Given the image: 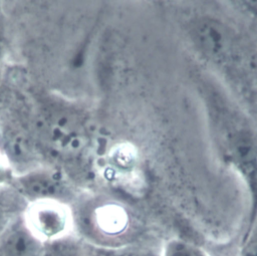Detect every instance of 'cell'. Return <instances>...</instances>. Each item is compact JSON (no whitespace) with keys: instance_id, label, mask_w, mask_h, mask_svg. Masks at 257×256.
Here are the masks:
<instances>
[{"instance_id":"cell-1","label":"cell","mask_w":257,"mask_h":256,"mask_svg":"<svg viewBox=\"0 0 257 256\" xmlns=\"http://www.w3.org/2000/svg\"><path fill=\"white\" fill-rule=\"evenodd\" d=\"M198 91L218 153L246 187L249 198L248 229L257 218V127L216 81L203 78Z\"/></svg>"},{"instance_id":"cell-6","label":"cell","mask_w":257,"mask_h":256,"mask_svg":"<svg viewBox=\"0 0 257 256\" xmlns=\"http://www.w3.org/2000/svg\"><path fill=\"white\" fill-rule=\"evenodd\" d=\"M86 256H162V246L153 243L121 246L86 243Z\"/></svg>"},{"instance_id":"cell-3","label":"cell","mask_w":257,"mask_h":256,"mask_svg":"<svg viewBox=\"0 0 257 256\" xmlns=\"http://www.w3.org/2000/svg\"><path fill=\"white\" fill-rule=\"evenodd\" d=\"M22 220L30 232L42 243L71 234L73 212L67 203L60 201H37L28 203Z\"/></svg>"},{"instance_id":"cell-8","label":"cell","mask_w":257,"mask_h":256,"mask_svg":"<svg viewBox=\"0 0 257 256\" xmlns=\"http://www.w3.org/2000/svg\"><path fill=\"white\" fill-rule=\"evenodd\" d=\"M162 256H209L199 246L180 239H172L162 246Z\"/></svg>"},{"instance_id":"cell-9","label":"cell","mask_w":257,"mask_h":256,"mask_svg":"<svg viewBox=\"0 0 257 256\" xmlns=\"http://www.w3.org/2000/svg\"><path fill=\"white\" fill-rule=\"evenodd\" d=\"M21 205L17 198L0 195V236L21 216Z\"/></svg>"},{"instance_id":"cell-7","label":"cell","mask_w":257,"mask_h":256,"mask_svg":"<svg viewBox=\"0 0 257 256\" xmlns=\"http://www.w3.org/2000/svg\"><path fill=\"white\" fill-rule=\"evenodd\" d=\"M40 256H86V243L82 238L68 234L44 242Z\"/></svg>"},{"instance_id":"cell-5","label":"cell","mask_w":257,"mask_h":256,"mask_svg":"<svg viewBox=\"0 0 257 256\" xmlns=\"http://www.w3.org/2000/svg\"><path fill=\"white\" fill-rule=\"evenodd\" d=\"M42 245L26 227L21 215L0 236V256H40Z\"/></svg>"},{"instance_id":"cell-4","label":"cell","mask_w":257,"mask_h":256,"mask_svg":"<svg viewBox=\"0 0 257 256\" xmlns=\"http://www.w3.org/2000/svg\"><path fill=\"white\" fill-rule=\"evenodd\" d=\"M14 185L21 199L28 203L37 201H60L67 203L70 189L62 175L54 171L36 170L19 176Z\"/></svg>"},{"instance_id":"cell-11","label":"cell","mask_w":257,"mask_h":256,"mask_svg":"<svg viewBox=\"0 0 257 256\" xmlns=\"http://www.w3.org/2000/svg\"><path fill=\"white\" fill-rule=\"evenodd\" d=\"M11 180H12L11 172H10L9 168L7 167V165L5 164L4 160L0 156V185L8 183Z\"/></svg>"},{"instance_id":"cell-2","label":"cell","mask_w":257,"mask_h":256,"mask_svg":"<svg viewBox=\"0 0 257 256\" xmlns=\"http://www.w3.org/2000/svg\"><path fill=\"white\" fill-rule=\"evenodd\" d=\"M189 37L208 60L216 64L231 63L236 48V37L233 30L211 15H200L189 23Z\"/></svg>"},{"instance_id":"cell-10","label":"cell","mask_w":257,"mask_h":256,"mask_svg":"<svg viewBox=\"0 0 257 256\" xmlns=\"http://www.w3.org/2000/svg\"><path fill=\"white\" fill-rule=\"evenodd\" d=\"M240 256H257V218L252 225L245 230L241 242Z\"/></svg>"}]
</instances>
